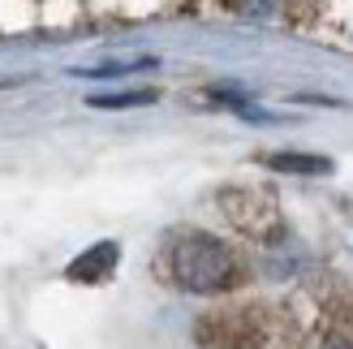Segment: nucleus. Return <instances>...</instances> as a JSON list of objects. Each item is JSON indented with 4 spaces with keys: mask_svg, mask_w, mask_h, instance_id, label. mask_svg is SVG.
Masks as SVG:
<instances>
[{
    "mask_svg": "<svg viewBox=\"0 0 353 349\" xmlns=\"http://www.w3.org/2000/svg\"><path fill=\"white\" fill-rule=\"evenodd\" d=\"M112 268H117V246L112 241H99V246H91L86 255H78L69 263V281H103Z\"/></svg>",
    "mask_w": 353,
    "mask_h": 349,
    "instance_id": "obj_3",
    "label": "nucleus"
},
{
    "mask_svg": "<svg viewBox=\"0 0 353 349\" xmlns=\"http://www.w3.org/2000/svg\"><path fill=\"white\" fill-rule=\"evenodd\" d=\"M268 164L280 168V172H327L332 168L327 160H319V155H272Z\"/></svg>",
    "mask_w": 353,
    "mask_h": 349,
    "instance_id": "obj_4",
    "label": "nucleus"
},
{
    "mask_svg": "<svg viewBox=\"0 0 353 349\" xmlns=\"http://www.w3.org/2000/svg\"><path fill=\"white\" fill-rule=\"evenodd\" d=\"M199 341L207 349H259L263 337H259V328L237 315V310H224V315H207L199 323Z\"/></svg>",
    "mask_w": 353,
    "mask_h": 349,
    "instance_id": "obj_2",
    "label": "nucleus"
},
{
    "mask_svg": "<svg viewBox=\"0 0 353 349\" xmlns=\"http://www.w3.org/2000/svg\"><path fill=\"white\" fill-rule=\"evenodd\" d=\"M233 13H245V17H263V13H272L276 0H224Z\"/></svg>",
    "mask_w": 353,
    "mask_h": 349,
    "instance_id": "obj_6",
    "label": "nucleus"
},
{
    "mask_svg": "<svg viewBox=\"0 0 353 349\" xmlns=\"http://www.w3.org/2000/svg\"><path fill=\"white\" fill-rule=\"evenodd\" d=\"M155 95L151 91H138V95H95L91 103L95 108H125V103H151Z\"/></svg>",
    "mask_w": 353,
    "mask_h": 349,
    "instance_id": "obj_5",
    "label": "nucleus"
},
{
    "mask_svg": "<svg viewBox=\"0 0 353 349\" xmlns=\"http://www.w3.org/2000/svg\"><path fill=\"white\" fill-rule=\"evenodd\" d=\"M168 272L172 281L190 293H220L237 285V259L224 241L207 233H181L168 250Z\"/></svg>",
    "mask_w": 353,
    "mask_h": 349,
    "instance_id": "obj_1",
    "label": "nucleus"
}]
</instances>
